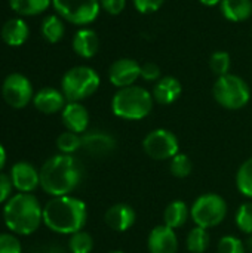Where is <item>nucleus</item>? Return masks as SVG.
<instances>
[{"label": "nucleus", "mask_w": 252, "mask_h": 253, "mask_svg": "<svg viewBox=\"0 0 252 253\" xmlns=\"http://www.w3.org/2000/svg\"><path fill=\"white\" fill-rule=\"evenodd\" d=\"M40 170V187L50 197L70 196L82 181L80 163L68 154H56L49 157Z\"/></svg>", "instance_id": "f257e3e1"}, {"label": "nucleus", "mask_w": 252, "mask_h": 253, "mask_svg": "<svg viewBox=\"0 0 252 253\" xmlns=\"http://www.w3.org/2000/svg\"><path fill=\"white\" fill-rule=\"evenodd\" d=\"M86 203L73 196L52 197L43 206V224L52 233L71 236L86 225Z\"/></svg>", "instance_id": "f03ea898"}, {"label": "nucleus", "mask_w": 252, "mask_h": 253, "mask_svg": "<svg viewBox=\"0 0 252 253\" xmlns=\"http://www.w3.org/2000/svg\"><path fill=\"white\" fill-rule=\"evenodd\" d=\"M3 222L16 236H31L43 224V208L31 193L13 194L3 205Z\"/></svg>", "instance_id": "7ed1b4c3"}, {"label": "nucleus", "mask_w": 252, "mask_h": 253, "mask_svg": "<svg viewBox=\"0 0 252 253\" xmlns=\"http://www.w3.org/2000/svg\"><path fill=\"white\" fill-rule=\"evenodd\" d=\"M154 105L151 92L143 86H128L117 89L111 99V111L122 120H143L146 119Z\"/></svg>", "instance_id": "20e7f679"}, {"label": "nucleus", "mask_w": 252, "mask_h": 253, "mask_svg": "<svg viewBox=\"0 0 252 253\" xmlns=\"http://www.w3.org/2000/svg\"><path fill=\"white\" fill-rule=\"evenodd\" d=\"M101 84L100 74L88 65L70 68L61 80V90L68 102H82L92 96Z\"/></svg>", "instance_id": "39448f33"}, {"label": "nucleus", "mask_w": 252, "mask_h": 253, "mask_svg": "<svg viewBox=\"0 0 252 253\" xmlns=\"http://www.w3.org/2000/svg\"><path fill=\"white\" fill-rule=\"evenodd\" d=\"M212 95L218 105L235 111L248 105L251 99V89L242 77L229 73L217 77L212 87Z\"/></svg>", "instance_id": "423d86ee"}, {"label": "nucleus", "mask_w": 252, "mask_h": 253, "mask_svg": "<svg viewBox=\"0 0 252 253\" xmlns=\"http://www.w3.org/2000/svg\"><path fill=\"white\" fill-rule=\"evenodd\" d=\"M227 215V202L215 193L199 196L190 209V216L196 227L214 228L220 225Z\"/></svg>", "instance_id": "0eeeda50"}, {"label": "nucleus", "mask_w": 252, "mask_h": 253, "mask_svg": "<svg viewBox=\"0 0 252 253\" xmlns=\"http://www.w3.org/2000/svg\"><path fill=\"white\" fill-rule=\"evenodd\" d=\"M52 6L64 21L79 27L91 25L101 12L100 0H52Z\"/></svg>", "instance_id": "6e6552de"}, {"label": "nucleus", "mask_w": 252, "mask_h": 253, "mask_svg": "<svg viewBox=\"0 0 252 253\" xmlns=\"http://www.w3.org/2000/svg\"><path fill=\"white\" fill-rule=\"evenodd\" d=\"M144 153L157 162L171 160L180 153V142L174 132L168 129H154L147 133L143 141Z\"/></svg>", "instance_id": "1a4fd4ad"}, {"label": "nucleus", "mask_w": 252, "mask_h": 253, "mask_svg": "<svg viewBox=\"0 0 252 253\" xmlns=\"http://www.w3.org/2000/svg\"><path fill=\"white\" fill-rule=\"evenodd\" d=\"M1 96L4 102L15 110L25 108L30 102H33L34 98L33 84L30 79L25 77L24 74L12 73L3 80Z\"/></svg>", "instance_id": "9d476101"}, {"label": "nucleus", "mask_w": 252, "mask_h": 253, "mask_svg": "<svg viewBox=\"0 0 252 253\" xmlns=\"http://www.w3.org/2000/svg\"><path fill=\"white\" fill-rule=\"evenodd\" d=\"M138 79H141V64L132 58H119L108 68V80L117 89L134 86Z\"/></svg>", "instance_id": "9b49d317"}, {"label": "nucleus", "mask_w": 252, "mask_h": 253, "mask_svg": "<svg viewBox=\"0 0 252 253\" xmlns=\"http://www.w3.org/2000/svg\"><path fill=\"white\" fill-rule=\"evenodd\" d=\"M9 175L18 193H33L40 185V170L28 162H16Z\"/></svg>", "instance_id": "f8f14e48"}, {"label": "nucleus", "mask_w": 252, "mask_h": 253, "mask_svg": "<svg viewBox=\"0 0 252 253\" xmlns=\"http://www.w3.org/2000/svg\"><path fill=\"white\" fill-rule=\"evenodd\" d=\"M147 248L150 253H177L178 237L175 230L163 225L154 227L147 239Z\"/></svg>", "instance_id": "ddd939ff"}, {"label": "nucleus", "mask_w": 252, "mask_h": 253, "mask_svg": "<svg viewBox=\"0 0 252 253\" xmlns=\"http://www.w3.org/2000/svg\"><path fill=\"white\" fill-rule=\"evenodd\" d=\"M61 120L67 130L82 135L88 132L89 111L82 102H67L61 111Z\"/></svg>", "instance_id": "4468645a"}, {"label": "nucleus", "mask_w": 252, "mask_h": 253, "mask_svg": "<svg viewBox=\"0 0 252 253\" xmlns=\"http://www.w3.org/2000/svg\"><path fill=\"white\" fill-rule=\"evenodd\" d=\"M137 219V213L132 206L126 203H116L110 206L104 215L105 224L117 233H125L131 227H134Z\"/></svg>", "instance_id": "2eb2a0df"}, {"label": "nucleus", "mask_w": 252, "mask_h": 253, "mask_svg": "<svg viewBox=\"0 0 252 253\" xmlns=\"http://www.w3.org/2000/svg\"><path fill=\"white\" fill-rule=\"evenodd\" d=\"M82 148L97 157L108 156L116 148V139L102 130H91L82 135Z\"/></svg>", "instance_id": "dca6fc26"}, {"label": "nucleus", "mask_w": 252, "mask_h": 253, "mask_svg": "<svg viewBox=\"0 0 252 253\" xmlns=\"http://www.w3.org/2000/svg\"><path fill=\"white\" fill-rule=\"evenodd\" d=\"M67 98L64 96L62 90L55 87H43L34 93L33 105L37 111L43 114H55L64 110L67 104Z\"/></svg>", "instance_id": "f3484780"}, {"label": "nucleus", "mask_w": 252, "mask_h": 253, "mask_svg": "<svg viewBox=\"0 0 252 253\" xmlns=\"http://www.w3.org/2000/svg\"><path fill=\"white\" fill-rule=\"evenodd\" d=\"M183 93L181 82L174 76H163L160 77L151 90L154 102L160 105H171L174 104Z\"/></svg>", "instance_id": "a211bd4d"}, {"label": "nucleus", "mask_w": 252, "mask_h": 253, "mask_svg": "<svg viewBox=\"0 0 252 253\" xmlns=\"http://www.w3.org/2000/svg\"><path fill=\"white\" fill-rule=\"evenodd\" d=\"M71 46L76 55L83 59H91L97 55L100 49V37L95 30L89 27H82L76 31Z\"/></svg>", "instance_id": "6ab92c4d"}, {"label": "nucleus", "mask_w": 252, "mask_h": 253, "mask_svg": "<svg viewBox=\"0 0 252 253\" xmlns=\"http://www.w3.org/2000/svg\"><path fill=\"white\" fill-rule=\"evenodd\" d=\"M0 36L7 46L18 47V46H22L28 40L30 28H28V24L22 18H12L3 24Z\"/></svg>", "instance_id": "aec40b11"}, {"label": "nucleus", "mask_w": 252, "mask_h": 253, "mask_svg": "<svg viewBox=\"0 0 252 253\" xmlns=\"http://www.w3.org/2000/svg\"><path fill=\"white\" fill-rule=\"evenodd\" d=\"M220 10L230 22H245L252 16V0H221Z\"/></svg>", "instance_id": "412c9836"}, {"label": "nucleus", "mask_w": 252, "mask_h": 253, "mask_svg": "<svg viewBox=\"0 0 252 253\" xmlns=\"http://www.w3.org/2000/svg\"><path fill=\"white\" fill-rule=\"evenodd\" d=\"M190 216V209L186 202L183 200H174L171 202L165 212H163V224L172 230L181 228Z\"/></svg>", "instance_id": "4be33fe9"}, {"label": "nucleus", "mask_w": 252, "mask_h": 253, "mask_svg": "<svg viewBox=\"0 0 252 253\" xmlns=\"http://www.w3.org/2000/svg\"><path fill=\"white\" fill-rule=\"evenodd\" d=\"M40 33L48 43L55 44V43L61 42L65 34L64 19L58 13L45 16L42 21V25H40Z\"/></svg>", "instance_id": "5701e85b"}, {"label": "nucleus", "mask_w": 252, "mask_h": 253, "mask_svg": "<svg viewBox=\"0 0 252 253\" xmlns=\"http://www.w3.org/2000/svg\"><path fill=\"white\" fill-rule=\"evenodd\" d=\"M9 6L19 16H36L52 6V0H9Z\"/></svg>", "instance_id": "b1692460"}, {"label": "nucleus", "mask_w": 252, "mask_h": 253, "mask_svg": "<svg viewBox=\"0 0 252 253\" xmlns=\"http://www.w3.org/2000/svg\"><path fill=\"white\" fill-rule=\"evenodd\" d=\"M209 242H211V239H209L206 228L195 227L187 234L186 246H187V251L190 253H205L206 249L209 248Z\"/></svg>", "instance_id": "393cba45"}, {"label": "nucleus", "mask_w": 252, "mask_h": 253, "mask_svg": "<svg viewBox=\"0 0 252 253\" xmlns=\"http://www.w3.org/2000/svg\"><path fill=\"white\" fill-rule=\"evenodd\" d=\"M236 187L245 197L252 199V157L241 165L236 173Z\"/></svg>", "instance_id": "a878e982"}, {"label": "nucleus", "mask_w": 252, "mask_h": 253, "mask_svg": "<svg viewBox=\"0 0 252 253\" xmlns=\"http://www.w3.org/2000/svg\"><path fill=\"white\" fill-rule=\"evenodd\" d=\"M56 148L59 150L61 154L71 156L73 153L82 148V136L79 133L65 130L56 138Z\"/></svg>", "instance_id": "bb28decb"}, {"label": "nucleus", "mask_w": 252, "mask_h": 253, "mask_svg": "<svg viewBox=\"0 0 252 253\" xmlns=\"http://www.w3.org/2000/svg\"><path fill=\"white\" fill-rule=\"evenodd\" d=\"M68 249L71 253H91L94 249V239L86 231H77L70 236Z\"/></svg>", "instance_id": "cd10ccee"}, {"label": "nucleus", "mask_w": 252, "mask_h": 253, "mask_svg": "<svg viewBox=\"0 0 252 253\" xmlns=\"http://www.w3.org/2000/svg\"><path fill=\"white\" fill-rule=\"evenodd\" d=\"M230 67H232V58L230 53L226 50H217L211 55L209 58V68L211 71L217 76H226L230 73Z\"/></svg>", "instance_id": "c85d7f7f"}, {"label": "nucleus", "mask_w": 252, "mask_h": 253, "mask_svg": "<svg viewBox=\"0 0 252 253\" xmlns=\"http://www.w3.org/2000/svg\"><path fill=\"white\" fill-rule=\"evenodd\" d=\"M169 170L175 178H187L190 176L192 170H193V163L190 160V157L184 153H178L175 157L171 159L169 162Z\"/></svg>", "instance_id": "c756f323"}, {"label": "nucleus", "mask_w": 252, "mask_h": 253, "mask_svg": "<svg viewBox=\"0 0 252 253\" xmlns=\"http://www.w3.org/2000/svg\"><path fill=\"white\" fill-rule=\"evenodd\" d=\"M235 221L242 233L252 234V203H244L239 206Z\"/></svg>", "instance_id": "7c9ffc66"}, {"label": "nucleus", "mask_w": 252, "mask_h": 253, "mask_svg": "<svg viewBox=\"0 0 252 253\" xmlns=\"http://www.w3.org/2000/svg\"><path fill=\"white\" fill-rule=\"evenodd\" d=\"M218 253H247V246L245 243L235 237V236H224L220 239L218 246H217Z\"/></svg>", "instance_id": "2f4dec72"}, {"label": "nucleus", "mask_w": 252, "mask_h": 253, "mask_svg": "<svg viewBox=\"0 0 252 253\" xmlns=\"http://www.w3.org/2000/svg\"><path fill=\"white\" fill-rule=\"evenodd\" d=\"M0 253H22L21 242L13 233L0 234Z\"/></svg>", "instance_id": "473e14b6"}, {"label": "nucleus", "mask_w": 252, "mask_h": 253, "mask_svg": "<svg viewBox=\"0 0 252 253\" xmlns=\"http://www.w3.org/2000/svg\"><path fill=\"white\" fill-rule=\"evenodd\" d=\"M132 3L140 13L150 15L157 12L165 4V0H132Z\"/></svg>", "instance_id": "72a5a7b5"}, {"label": "nucleus", "mask_w": 252, "mask_h": 253, "mask_svg": "<svg viewBox=\"0 0 252 253\" xmlns=\"http://www.w3.org/2000/svg\"><path fill=\"white\" fill-rule=\"evenodd\" d=\"M162 77L160 67L154 62L141 64V79L146 82H157Z\"/></svg>", "instance_id": "f704fd0d"}, {"label": "nucleus", "mask_w": 252, "mask_h": 253, "mask_svg": "<svg viewBox=\"0 0 252 253\" xmlns=\"http://www.w3.org/2000/svg\"><path fill=\"white\" fill-rule=\"evenodd\" d=\"M12 190H13V184L10 175L0 172V205H4L13 196Z\"/></svg>", "instance_id": "c9c22d12"}, {"label": "nucleus", "mask_w": 252, "mask_h": 253, "mask_svg": "<svg viewBox=\"0 0 252 253\" xmlns=\"http://www.w3.org/2000/svg\"><path fill=\"white\" fill-rule=\"evenodd\" d=\"M101 9L105 10L108 15H120L126 7V0H100Z\"/></svg>", "instance_id": "e433bc0d"}, {"label": "nucleus", "mask_w": 252, "mask_h": 253, "mask_svg": "<svg viewBox=\"0 0 252 253\" xmlns=\"http://www.w3.org/2000/svg\"><path fill=\"white\" fill-rule=\"evenodd\" d=\"M6 160H7L6 150H4V147L0 144V172H1V170H3V168L6 166Z\"/></svg>", "instance_id": "4c0bfd02"}, {"label": "nucleus", "mask_w": 252, "mask_h": 253, "mask_svg": "<svg viewBox=\"0 0 252 253\" xmlns=\"http://www.w3.org/2000/svg\"><path fill=\"white\" fill-rule=\"evenodd\" d=\"M203 6H208V7H214V6H218L221 3V0H199Z\"/></svg>", "instance_id": "58836bf2"}, {"label": "nucleus", "mask_w": 252, "mask_h": 253, "mask_svg": "<svg viewBox=\"0 0 252 253\" xmlns=\"http://www.w3.org/2000/svg\"><path fill=\"white\" fill-rule=\"evenodd\" d=\"M245 246H247V249H250L252 252V234H250V239L247 240V245Z\"/></svg>", "instance_id": "ea45409f"}, {"label": "nucleus", "mask_w": 252, "mask_h": 253, "mask_svg": "<svg viewBox=\"0 0 252 253\" xmlns=\"http://www.w3.org/2000/svg\"><path fill=\"white\" fill-rule=\"evenodd\" d=\"M108 253H125V252H122V251H111V252H108Z\"/></svg>", "instance_id": "a19ab883"}]
</instances>
